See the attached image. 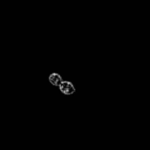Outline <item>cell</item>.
<instances>
[{"mask_svg":"<svg viewBox=\"0 0 150 150\" xmlns=\"http://www.w3.org/2000/svg\"><path fill=\"white\" fill-rule=\"evenodd\" d=\"M59 87L60 92L66 95H71L76 92V88L74 85L71 82L67 81H62Z\"/></svg>","mask_w":150,"mask_h":150,"instance_id":"cell-1","label":"cell"},{"mask_svg":"<svg viewBox=\"0 0 150 150\" xmlns=\"http://www.w3.org/2000/svg\"><path fill=\"white\" fill-rule=\"evenodd\" d=\"M48 81L50 83L54 86H59L61 82L62 81V78L59 74L57 73H53L48 77Z\"/></svg>","mask_w":150,"mask_h":150,"instance_id":"cell-2","label":"cell"}]
</instances>
